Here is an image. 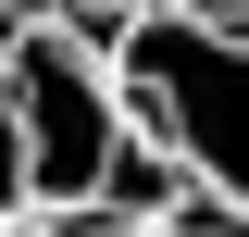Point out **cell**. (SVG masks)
<instances>
[{
	"label": "cell",
	"mask_w": 249,
	"mask_h": 237,
	"mask_svg": "<svg viewBox=\"0 0 249 237\" xmlns=\"http://www.w3.org/2000/svg\"><path fill=\"white\" fill-rule=\"evenodd\" d=\"M112 88L137 113V138L175 175H199L212 212L249 225V38H212L175 0H150V13L112 25Z\"/></svg>",
	"instance_id": "6da1fadb"
},
{
	"label": "cell",
	"mask_w": 249,
	"mask_h": 237,
	"mask_svg": "<svg viewBox=\"0 0 249 237\" xmlns=\"http://www.w3.org/2000/svg\"><path fill=\"white\" fill-rule=\"evenodd\" d=\"M0 113L25 138V200L37 212H112V175L137 150V113L112 88V50L75 38L62 13H25L13 25V62H0Z\"/></svg>",
	"instance_id": "7a4b0ae2"
},
{
	"label": "cell",
	"mask_w": 249,
	"mask_h": 237,
	"mask_svg": "<svg viewBox=\"0 0 249 237\" xmlns=\"http://www.w3.org/2000/svg\"><path fill=\"white\" fill-rule=\"evenodd\" d=\"M25 212H37L25 200V138H13V113H0V225H25Z\"/></svg>",
	"instance_id": "3957f363"
},
{
	"label": "cell",
	"mask_w": 249,
	"mask_h": 237,
	"mask_svg": "<svg viewBox=\"0 0 249 237\" xmlns=\"http://www.w3.org/2000/svg\"><path fill=\"white\" fill-rule=\"evenodd\" d=\"M13 25H25V13H0V62H13Z\"/></svg>",
	"instance_id": "277c9868"
},
{
	"label": "cell",
	"mask_w": 249,
	"mask_h": 237,
	"mask_svg": "<svg viewBox=\"0 0 249 237\" xmlns=\"http://www.w3.org/2000/svg\"><path fill=\"white\" fill-rule=\"evenodd\" d=\"M112 13H150V0H112Z\"/></svg>",
	"instance_id": "5b68a950"
}]
</instances>
